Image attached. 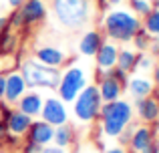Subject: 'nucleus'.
I'll use <instances>...</instances> for the list:
<instances>
[{"instance_id": "obj_1", "label": "nucleus", "mask_w": 159, "mask_h": 153, "mask_svg": "<svg viewBox=\"0 0 159 153\" xmlns=\"http://www.w3.org/2000/svg\"><path fill=\"white\" fill-rule=\"evenodd\" d=\"M105 26H107V32L111 38L127 43L139 30V20L133 14H129L127 10H115L105 18Z\"/></svg>"}, {"instance_id": "obj_2", "label": "nucleus", "mask_w": 159, "mask_h": 153, "mask_svg": "<svg viewBox=\"0 0 159 153\" xmlns=\"http://www.w3.org/2000/svg\"><path fill=\"white\" fill-rule=\"evenodd\" d=\"M103 127L105 133L111 137L121 135V131L125 129L127 121L131 119V105L125 101H111L103 107Z\"/></svg>"}, {"instance_id": "obj_3", "label": "nucleus", "mask_w": 159, "mask_h": 153, "mask_svg": "<svg viewBox=\"0 0 159 153\" xmlns=\"http://www.w3.org/2000/svg\"><path fill=\"white\" fill-rule=\"evenodd\" d=\"M57 18L66 26H79L87 20L89 2L87 0H54Z\"/></svg>"}, {"instance_id": "obj_4", "label": "nucleus", "mask_w": 159, "mask_h": 153, "mask_svg": "<svg viewBox=\"0 0 159 153\" xmlns=\"http://www.w3.org/2000/svg\"><path fill=\"white\" fill-rule=\"evenodd\" d=\"M58 73L54 69H48L43 63H26L24 65V83L30 87H57Z\"/></svg>"}, {"instance_id": "obj_5", "label": "nucleus", "mask_w": 159, "mask_h": 153, "mask_svg": "<svg viewBox=\"0 0 159 153\" xmlns=\"http://www.w3.org/2000/svg\"><path fill=\"white\" fill-rule=\"evenodd\" d=\"M101 109V93L95 87H87L75 101V115L81 121H91Z\"/></svg>"}, {"instance_id": "obj_6", "label": "nucleus", "mask_w": 159, "mask_h": 153, "mask_svg": "<svg viewBox=\"0 0 159 153\" xmlns=\"http://www.w3.org/2000/svg\"><path fill=\"white\" fill-rule=\"evenodd\" d=\"M83 87H85V73L77 67L69 69V71L65 73V77H62L61 87H58L62 101H75L79 89H83Z\"/></svg>"}, {"instance_id": "obj_7", "label": "nucleus", "mask_w": 159, "mask_h": 153, "mask_svg": "<svg viewBox=\"0 0 159 153\" xmlns=\"http://www.w3.org/2000/svg\"><path fill=\"white\" fill-rule=\"evenodd\" d=\"M131 147L135 153H157L155 149V141H153V133L147 127H139L135 129L131 137Z\"/></svg>"}, {"instance_id": "obj_8", "label": "nucleus", "mask_w": 159, "mask_h": 153, "mask_svg": "<svg viewBox=\"0 0 159 153\" xmlns=\"http://www.w3.org/2000/svg\"><path fill=\"white\" fill-rule=\"evenodd\" d=\"M40 113H43L44 121L51 123V125H62V123L66 121V109L57 99H48L43 105V111H40Z\"/></svg>"}, {"instance_id": "obj_9", "label": "nucleus", "mask_w": 159, "mask_h": 153, "mask_svg": "<svg viewBox=\"0 0 159 153\" xmlns=\"http://www.w3.org/2000/svg\"><path fill=\"white\" fill-rule=\"evenodd\" d=\"M54 137V131L51 127V123L43 121V123H30L28 127V141L36 143V145L44 147L47 143H51V139Z\"/></svg>"}, {"instance_id": "obj_10", "label": "nucleus", "mask_w": 159, "mask_h": 153, "mask_svg": "<svg viewBox=\"0 0 159 153\" xmlns=\"http://www.w3.org/2000/svg\"><path fill=\"white\" fill-rule=\"evenodd\" d=\"M44 14H47V8H44L43 0H24L22 2V8H20L22 22L32 24V22H36V20L44 18Z\"/></svg>"}, {"instance_id": "obj_11", "label": "nucleus", "mask_w": 159, "mask_h": 153, "mask_svg": "<svg viewBox=\"0 0 159 153\" xmlns=\"http://www.w3.org/2000/svg\"><path fill=\"white\" fill-rule=\"evenodd\" d=\"M30 127V115L22 113V111H12L8 113V123H6V129H10L14 135H20L24 131H28Z\"/></svg>"}, {"instance_id": "obj_12", "label": "nucleus", "mask_w": 159, "mask_h": 153, "mask_svg": "<svg viewBox=\"0 0 159 153\" xmlns=\"http://www.w3.org/2000/svg\"><path fill=\"white\" fill-rule=\"evenodd\" d=\"M137 111H139V117L143 121H155L159 117V103L151 97L137 99Z\"/></svg>"}, {"instance_id": "obj_13", "label": "nucleus", "mask_w": 159, "mask_h": 153, "mask_svg": "<svg viewBox=\"0 0 159 153\" xmlns=\"http://www.w3.org/2000/svg\"><path fill=\"white\" fill-rule=\"evenodd\" d=\"M24 87H26L24 77H20V75H10V77L6 79V91H4V97H6L10 103L18 101V99L22 97V93H24Z\"/></svg>"}, {"instance_id": "obj_14", "label": "nucleus", "mask_w": 159, "mask_h": 153, "mask_svg": "<svg viewBox=\"0 0 159 153\" xmlns=\"http://www.w3.org/2000/svg\"><path fill=\"white\" fill-rule=\"evenodd\" d=\"M117 55H119V51H117L115 44H101V48L97 51V63L101 69H113L117 65Z\"/></svg>"}, {"instance_id": "obj_15", "label": "nucleus", "mask_w": 159, "mask_h": 153, "mask_svg": "<svg viewBox=\"0 0 159 153\" xmlns=\"http://www.w3.org/2000/svg\"><path fill=\"white\" fill-rule=\"evenodd\" d=\"M99 93H101V99H103V101H107V103L117 101V99H119V95H121V83L109 75L105 81H103Z\"/></svg>"}, {"instance_id": "obj_16", "label": "nucleus", "mask_w": 159, "mask_h": 153, "mask_svg": "<svg viewBox=\"0 0 159 153\" xmlns=\"http://www.w3.org/2000/svg\"><path fill=\"white\" fill-rule=\"evenodd\" d=\"M36 59L43 65H47V67H57V65L62 63L65 55H62V51H58V48L44 47V48H39V51H36Z\"/></svg>"}, {"instance_id": "obj_17", "label": "nucleus", "mask_w": 159, "mask_h": 153, "mask_svg": "<svg viewBox=\"0 0 159 153\" xmlns=\"http://www.w3.org/2000/svg\"><path fill=\"white\" fill-rule=\"evenodd\" d=\"M20 111L30 115V117L32 115H39L40 111H43V99L36 93H30V95H26V97H22L20 99Z\"/></svg>"}, {"instance_id": "obj_18", "label": "nucleus", "mask_w": 159, "mask_h": 153, "mask_svg": "<svg viewBox=\"0 0 159 153\" xmlns=\"http://www.w3.org/2000/svg\"><path fill=\"white\" fill-rule=\"evenodd\" d=\"M129 89H131V95L137 99H143V97H149L153 91V85L149 79H143V77H135L131 83H129Z\"/></svg>"}, {"instance_id": "obj_19", "label": "nucleus", "mask_w": 159, "mask_h": 153, "mask_svg": "<svg viewBox=\"0 0 159 153\" xmlns=\"http://www.w3.org/2000/svg\"><path fill=\"white\" fill-rule=\"evenodd\" d=\"M79 48H81V52L87 55V56L95 55V52L101 48V36H99V32H87V34L83 36L81 47Z\"/></svg>"}, {"instance_id": "obj_20", "label": "nucleus", "mask_w": 159, "mask_h": 153, "mask_svg": "<svg viewBox=\"0 0 159 153\" xmlns=\"http://www.w3.org/2000/svg\"><path fill=\"white\" fill-rule=\"evenodd\" d=\"M145 32L151 36H159V8L151 10L145 16Z\"/></svg>"}, {"instance_id": "obj_21", "label": "nucleus", "mask_w": 159, "mask_h": 153, "mask_svg": "<svg viewBox=\"0 0 159 153\" xmlns=\"http://www.w3.org/2000/svg\"><path fill=\"white\" fill-rule=\"evenodd\" d=\"M135 61H137V56H135V52L133 51H121L119 55H117V65H119V69L121 71H125L127 73L129 69H133V65H135Z\"/></svg>"}, {"instance_id": "obj_22", "label": "nucleus", "mask_w": 159, "mask_h": 153, "mask_svg": "<svg viewBox=\"0 0 159 153\" xmlns=\"http://www.w3.org/2000/svg\"><path fill=\"white\" fill-rule=\"evenodd\" d=\"M54 141H57V145L58 147H62V149H65L66 145H69L70 141H73V129H70V127H58L57 131H54Z\"/></svg>"}, {"instance_id": "obj_23", "label": "nucleus", "mask_w": 159, "mask_h": 153, "mask_svg": "<svg viewBox=\"0 0 159 153\" xmlns=\"http://www.w3.org/2000/svg\"><path fill=\"white\" fill-rule=\"evenodd\" d=\"M131 6L137 14H143V16H147L149 12H151V4H149L147 0H131Z\"/></svg>"}, {"instance_id": "obj_24", "label": "nucleus", "mask_w": 159, "mask_h": 153, "mask_svg": "<svg viewBox=\"0 0 159 153\" xmlns=\"http://www.w3.org/2000/svg\"><path fill=\"white\" fill-rule=\"evenodd\" d=\"M133 38H135L137 48H141V51H143V48H147V32H145V30H137Z\"/></svg>"}, {"instance_id": "obj_25", "label": "nucleus", "mask_w": 159, "mask_h": 153, "mask_svg": "<svg viewBox=\"0 0 159 153\" xmlns=\"http://www.w3.org/2000/svg\"><path fill=\"white\" fill-rule=\"evenodd\" d=\"M40 149H43V147H40V145H36V143L28 141V145L24 147V153H40Z\"/></svg>"}, {"instance_id": "obj_26", "label": "nucleus", "mask_w": 159, "mask_h": 153, "mask_svg": "<svg viewBox=\"0 0 159 153\" xmlns=\"http://www.w3.org/2000/svg\"><path fill=\"white\" fill-rule=\"evenodd\" d=\"M135 67H141V69H149V67H151V61H149V59H143V56H141V59H137L135 61Z\"/></svg>"}, {"instance_id": "obj_27", "label": "nucleus", "mask_w": 159, "mask_h": 153, "mask_svg": "<svg viewBox=\"0 0 159 153\" xmlns=\"http://www.w3.org/2000/svg\"><path fill=\"white\" fill-rule=\"evenodd\" d=\"M40 153H65V149L62 147H44V149H40Z\"/></svg>"}, {"instance_id": "obj_28", "label": "nucleus", "mask_w": 159, "mask_h": 153, "mask_svg": "<svg viewBox=\"0 0 159 153\" xmlns=\"http://www.w3.org/2000/svg\"><path fill=\"white\" fill-rule=\"evenodd\" d=\"M4 91H6V77L0 75V97H4Z\"/></svg>"}, {"instance_id": "obj_29", "label": "nucleus", "mask_w": 159, "mask_h": 153, "mask_svg": "<svg viewBox=\"0 0 159 153\" xmlns=\"http://www.w3.org/2000/svg\"><path fill=\"white\" fill-rule=\"evenodd\" d=\"M24 0H8V4H10L12 8H16V6H20V4H22Z\"/></svg>"}, {"instance_id": "obj_30", "label": "nucleus", "mask_w": 159, "mask_h": 153, "mask_svg": "<svg viewBox=\"0 0 159 153\" xmlns=\"http://www.w3.org/2000/svg\"><path fill=\"white\" fill-rule=\"evenodd\" d=\"M4 26H6V18H2V16H0V34H2Z\"/></svg>"}, {"instance_id": "obj_31", "label": "nucleus", "mask_w": 159, "mask_h": 153, "mask_svg": "<svg viewBox=\"0 0 159 153\" xmlns=\"http://www.w3.org/2000/svg\"><path fill=\"white\" fill-rule=\"evenodd\" d=\"M107 153H125V151L121 149V147H113V149H109Z\"/></svg>"}, {"instance_id": "obj_32", "label": "nucleus", "mask_w": 159, "mask_h": 153, "mask_svg": "<svg viewBox=\"0 0 159 153\" xmlns=\"http://www.w3.org/2000/svg\"><path fill=\"white\" fill-rule=\"evenodd\" d=\"M4 133H6V125L0 123V137H4Z\"/></svg>"}, {"instance_id": "obj_33", "label": "nucleus", "mask_w": 159, "mask_h": 153, "mask_svg": "<svg viewBox=\"0 0 159 153\" xmlns=\"http://www.w3.org/2000/svg\"><path fill=\"white\" fill-rule=\"evenodd\" d=\"M153 75H155V83H157V87H159V67H155V73H153Z\"/></svg>"}, {"instance_id": "obj_34", "label": "nucleus", "mask_w": 159, "mask_h": 153, "mask_svg": "<svg viewBox=\"0 0 159 153\" xmlns=\"http://www.w3.org/2000/svg\"><path fill=\"white\" fill-rule=\"evenodd\" d=\"M105 2H109V4H119L121 0H105Z\"/></svg>"}, {"instance_id": "obj_35", "label": "nucleus", "mask_w": 159, "mask_h": 153, "mask_svg": "<svg viewBox=\"0 0 159 153\" xmlns=\"http://www.w3.org/2000/svg\"><path fill=\"white\" fill-rule=\"evenodd\" d=\"M155 129H157V133H159V117L155 119Z\"/></svg>"}, {"instance_id": "obj_36", "label": "nucleus", "mask_w": 159, "mask_h": 153, "mask_svg": "<svg viewBox=\"0 0 159 153\" xmlns=\"http://www.w3.org/2000/svg\"><path fill=\"white\" fill-rule=\"evenodd\" d=\"M153 99H155V101L159 103V89H157V93H155V97H153Z\"/></svg>"}, {"instance_id": "obj_37", "label": "nucleus", "mask_w": 159, "mask_h": 153, "mask_svg": "<svg viewBox=\"0 0 159 153\" xmlns=\"http://www.w3.org/2000/svg\"><path fill=\"white\" fill-rule=\"evenodd\" d=\"M155 149H157V153H159V139L155 141Z\"/></svg>"}, {"instance_id": "obj_38", "label": "nucleus", "mask_w": 159, "mask_h": 153, "mask_svg": "<svg viewBox=\"0 0 159 153\" xmlns=\"http://www.w3.org/2000/svg\"><path fill=\"white\" fill-rule=\"evenodd\" d=\"M153 4H155V8H159V0H153Z\"/></svg>"}, {"instance_id": "obj_39", "label": "nucleus", "mask_w": 159, "mask_h": 153, "mask_svg": "<svg viewBox=\"0 0 159 153\" xmlns=\"http://www.w3.org/2000/svg\"><path fill=\"white\" fill-rule=\"evenodd\" d=\"M0 113H2V107H0Z\"/></svg>"}, {"instance_id": "obj_40", "label": "nucleus", "mask_w": 159, "mask_h": 153, "mask_svg": "<svg viewBox=\"0 0 159 153\" xmlns=\"http://www.w3.org/2000/svg\"><path fill=\"white\" fill-rule=\"evenodd\" d=\"M77 153H79V151H77Z\"/></svg>"}]
</instances>
